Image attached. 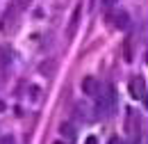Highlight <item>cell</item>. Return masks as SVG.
<instances>
[{
	"label": "cell",
	"instance_id": "1",
	"mask_svg": "<svg viewBox=\"0 0 148 144\" xmlns=\"http://www.w3.org/2000/svg\"><path fill=\"white\" fill-rule=\"evenodd\" d=\"M130 94L137 101H144L146 98V78L144 75H137V78L130 80Z\"/></svg>",
	"mask_w": 148,
	"mask_h": 144
},
{
	"label": "cell",
	"instance_id": "2",
	"mask_svg": "<svg viewBox=\"0 0 148 144\" xmlns=\"http://www.w3.org/2000/svg\"><path fill=\"white\" fill-rule=\"evenodd\" d=\"M82 94L89 96V98H96L100 94V82L93 78V75H84L82 78Z\"/></svg>",
	"mask_w": 148,
	"mask_h": 144
},
{
	"label": "cell",
	"instance_id": "3",
	"mask_svg": "<svg viewBox=\"0 0 148 144\" xmlns=\"http://www.w3.org/2000/svg\"><path fill=\"white\" fill-rule=\"evenodd\" d=\"M16 16H18V9L12 5L7 12H5V16H2V23H0V28H2V32H7L9 28H14L16 25Z\"/></svg>",
	"mask_w": 148,
	"mask_h": 144
},
{
	"label": "cell",
	"instance_id": "4",
	"mask_svg": "<svg viewBox=\"0 0 148 144\" xmlns=\"http://www.w3.org/2000/svg\"><path fill=\"white\" fill-rule=\"evenodd\" d=\"M80 16H82V5H77L71 14V21H69V28H66V37H75L77 32V25H80Z\"/></svg>",
	"mask_w": 148,
	"mask_h": 144
},
{
	"label": "cell",
	"instance_id": "5",
	"mask_svg": "<svg viewBox=\"0 0 148 144\" xmlns=\"http://www.w3.org/2000/svg\"><path fill=\"white\" fill-rule=\"evenodd\" d=\"M112 25L114 28H119V30H125L130 25V18L125 12H116V14H112Z\"/></svg>",
	"mask_w": 148,
	"mask_h": 144
},
{
	"label": "cell",
	"instance_id": "6",
	"mask_svg": "<svg viewBox=\"0 0 148 144\" xmlns=\"http://www.w3.org/2000/svg\"><path fill=\"white\" fill-rule=\"evenodd\" d=\"M9 64H12V48L0 46V69H7Z\"/></svg>",
	"mask_w": 148,
	"mask_h": 144
},
{
	"label": "cell",
	"instance_id": "7",
	"mask_svg": "<svg viewBox=\"0 0 148 144\" xmlns=\"http://www.w3.org/2000/svg\"><path fill=\"white\" fill-rule=\"evenodd\" d=\"M123 60H125V62H132V60H134V51H132V41H130V39L123 41Z\"/></svg>",
	"mask_w": 148,
	"mask_h": 144
},
{
	"label": "cell",
	"instance_id": "8",
	"mask_svg": "<svg viewBox=\"0 0 148 144\" xmlns=\"http://www.w3.org/2000/svg\"><path fill=\"white\" fill-rule=\"evenodd\" d=\"M62 135H66L69 140H75V128H73V124H62Z\"/></svg>",
	"mask_w": 148,
	"mask_h": 144
},
{
	"label": "cell",
	"instance_id": "9",
	"mask_svg": "<svg viewBox=\"0 0 148 144\" xmlns=\"http://www.w3.org/2000/svg\"><path fill=\"white\" fill-rule=\"evenodd\" d=\"M32 5V0H14V7L18 9V12H23V9H27Z\"/></svg>",
	"mask_w": 148,
	"mask_h": 144
},
{
	"label": "cell",
	"instance_id": "10",
	"mask_svg": "<svg viewBox=\"0 0 148 144\" xmlns=\"http://www.w3.org/2000/svg\"><path fill=\"white\" fill-rule=\"evenodd\" d=\"M53 66H55V64H53V62H48V64H46V62H43V64H41V66H39V71L43 73V75H50V71H53Z\"/></svg>",
	"mask_w": 148,
	"mask_h": 144
},
{
	"label": "cell",
	"instance_id": "11",
	"mask_svg": "<svg viewBox=\"0 0 148 144\" xmlns=\"http://www.w3.org/2000/svg\"><path fill=\"white\" fill-rule=\"evenodd\" d=\"M0 144H14V137L12 135H5V137H0Z\"/></svg>",
	"mask_w": 148,
	"mask_h": 144
},
{
	"label": "cell",
	"instance_id": "12",
	"mask_svg": "<svg viewBox=\"0 0 148 144\" xmlns=\"http://www.w3.org/2000/svg\"><path fill=\"white\" fill-rule=\"evenodd\" d=\"M116 2H119V0H103V7H105V9H110V7H114Z\"/></svg>",
	"mask_w": 148,
	"mask_h": 144
},
{
	"label": "cell",
	"instance_id": "13",
	"mask_svg": "<svg viewBox=\"0 0 148 144\" xmlns=\"http://www.w3.org/2000/svg\"><path fill=\"white\" fill-rule=\"evenodd\" d=\"M107 144H123V140H119V137L114 135V137H110V142H107Z\"/></svg>",
	"mask_w": 148,
	"mask_h": 144
},
{
	"label": "cell",
	"instance_id": "14",
	"mask_svg": "<svg viewBox=\"0 0 148 144\" xmlns=\"http://www.w3.org/2000/svg\"><path fill=\"white\" fill-rule=\"evenodd\" d=\"M7 110V105H5V101H0V112H5Z\"/></svg>",
	"mask_w": 148,
	"mask_h": 144
},
{
	"label": "cell",
	"instance_id": "15",
	"mask_svg": "<svg viewBox=\"0 0 148 144\" xmlns=\"http://www.w3.org/2000/svg\"><path fill=\"white\" fill-rule=\"evenodd\" d=\"M87 144H96V137H89V140H87Z\"/></svg>",
	"mask_w": 148,
	"mask_h": 144
},
{
	"label": "cell",
	"instance_id": "16",
	"mask_svg": "<svg viewBox=\"0 0 148 144\" xmlns=\"http://www.w3.org/2000/svg\"><path fill=\"white\" fill-rule=\"evenodd\" d=\"M55 144H66V142H55Z\"/></svg>",
	"mask_w": 148,
	"mask_h": 144
}]
</instances>
